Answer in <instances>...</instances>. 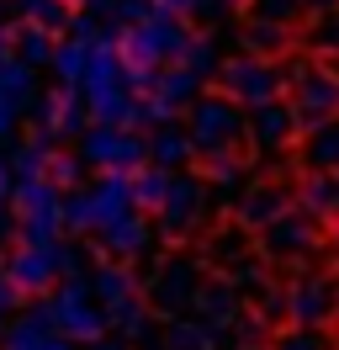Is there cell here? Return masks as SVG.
Returning <instances> with one entry per match:
<instances>
[{"label": "cell", "instance_id": "cell-1", "mask_svg": "<svg viewBox=\"0 0 339 350\" xmlns=\"http://www.w3.org/2000/svg\"><path fill=\"white\" fill-rule=\"evenodd\" d=\"M74 250L59 239H48V244H32V239H21V250L5 260V276H11V286H16V297H38V292H48V286L59 282L64 271H74Z\"/></svg>", "mask_w": 339, "mask_h": 350}, {"label": "cell", "instance_id": "cell-2", "mask_svg": "<svg viewBox=\"0 0 339 350\" xmlns=\"http://www.w3.org/2000/svg\"><path fill=\"white\" fill-rule=\"evenodd\" d=\"M11 202L21 207V239H32V244L59 239V228H64V197H59V186H53V175H16Z\"/></svg>", "mask_w": 339, "mask_h": 350}, {"label": "cell", "instance_id": "cell-3", "mask_svg": "<svg viewBox=\"0 0 339 350\" xmlns=\"http://www.w3.org/2000/svg\"><path fill=\"white\" fill-rule=\"evenodd\" d=\"M42 319L59 329L64 340H85V345H90V340H101L106 329H111V324H106V308L96 303V292H85L80 282L59 286V292L42 303Z\"/></svg>", "mask_w": 339, "mask_h": 350}, {"label": "cell", "instance_id": "cell-4", "mask_svg": "<svg viewBox=\"0 0 339 350\" xmlns=\"http://www.w3.org/2000/svg\"><path fill=\"white\" fill-rule=\"evenodd\" d=\"M144 144L122 128H90L85 133V165H96L106 175H122V170H138L144 165Z\"/></svg>", "mask_w": 339, "mask_h": 350}, {"label": "cell", "instance_id": "cell-5", "mask_svg": "<svg viewBox=\"0 0 339 350\" xmlns=\"http://www.w3.org/2000/svg\"><path fill=\"white\" fill-rule=\"evenodd\" d=\"M186 32L165 16H144V22L133 27V38H127V59L144 69V64H159V59H175V53H186Z\"/></svg>", "mask_w": 339, "mask_h": 350}, {"label": "cell", "instance_id": "cell-6", "mask_svg": "<svg viewBox=\"0 0 339 350\" xmlns=\"http://www.w3.org/2000/svg\"><path fill=\"white\" fill-rule=\"evenodd\" d=\"M233 138H239L233 101H196V111H191V144L202 154H223Z\"/></svg>", "mask_w": 339, "mask_h": 350}, {"label": "cell", "instance_id": "cell-7", "mask_svg": "<svg viewBox=\"0 0 339 350\" xmlns=\"http://www.w3.org/2000/svg\"><path fill=\"white\" fill-rule=\"evenodd\" d=\"M202 213H207V197H202V186H196V180H170V197H165V207H159V223H165L170 239L191 234V228L202 223Z\"/></svg>", "mask_w": 339, "mask_h": 350}, {"label": "cell", "instance_id": "cell-8", "mask_svg": "<svg viewBox=\"0 0 339 350\" xmlns=\"http://www.w3.org/2000/svg\"><path fill=\"white\" fill-rule=\"evenodd\" d=\"M223 80H228V90H233V101H249V107H271L275 101V69L271 64H228L223 69Z\"/></svg>", "mask_w": 339, "mask_h": 350}, {"label": "cell", "instance_id": "cell-9", "mask_svg": "<svg viewBox=\"0 0 339 350\" xmlns=\"http://www.w3.org/2000/svg\"><path fill=\"white\" fill-rule=\"evenodd\" d=\"M5 350H74V340H64L38 308V313H27V319H16L5 329Z\"/></svg>", "mask_w": 339, "mask_h": 350}, {"label": "cell", "instance_id": "cell-10", "mask_svg": "<svg viewBox=\"0 0 339 350\" xmlns=\"http://www.w3.org/2000/svg\"><path fill=\"white\" fill-rule=\"evenodd\" d=\"M148 239H154V228L144 223V213H127V218H117L111 228H101L106 255H117V260H133V255H144Z\"/></svg>", "mask_w": 339, "mask_h": 350}, {"label": "cell", "instance_id": "cell-11", "mask_svg": "<svg viewBox=\"0 0 339 350\" xmlns=\"http://www.w3.org/2000/svg\"><path fill=\"white\" fill-rule=\"evenodd\" d=\"M90 292H96V303L106 308V313H117V308H127V303H138V282H133V271L127 265H101L96 276H90Z\"/></svg>", "mask_w": 339, "mask_h": 350}, {"label": "cell", "instance_id": "cell-12", "mask_svg": "<svg viewBox=\"0 0 339 350\" xmlns=\"http://www.w3.org/2000/svg\"><path fill=\"white\" fill-rule=\"evenodd\" d=\"M286 313H292L297 324H323V319H329V313H334V286L329 282H302L292 292V297H286Z\"/></svg>", "mask_w": 339, "mask_h": 350}, {"label": "cell", "instance_id": "cell-13", "mask_svg": "<svg viewBox=\"0 0 339 350\" xmlns=\"http://www.w3.org/2000/svg\"><path fill=\"white\" fill-rule=\"evenodd\" d=\"M196 313H202V324H212V329H223V324H233L239 319V292H233L228 282H212V286H196Z\"/></svg>", "mask_w": 339, "mask_h": 350}, {"label": "cell", "instance_id": "cell-14", "mask_svg": "<svg viewBox=\"0 0 339 350\" xmlns=\"http://www.w3.org/2000/svg\"><path fill=\"white\" fill-rule=\"evenodd\" d=\"M196 297V265L191 260H175L170 271H159V282H154V303L159 308H180Z\"/></svg>", "mask_w": 339, "mask_h": 350}, {"label": "cell", "instance_id": "cell-15", "mask_svg": "<svg viewBox=\"0 0 339 350\" xmlns=\"http://www.w3.org/2000/svg\"><path fill=\"white\" fill-rule=\"evenodd\" d=\"M27 101H32V69L16 64V59H0V111L16 117Z\"/></svg>", "mask_w": 339, "mask_h": 350}, {"label": "cell", "instance_id": "cell-16", "mask_svg": "<svg viewBox=\"0 0 339 350\" xmlns=\"http://www.w3.org/2000/svg\"><path fill=\"white\" fill-rule=\"evenodd\" d=\"M133 180V207H148V213H159L170 197V180L175 175L165 170V165H154V170H138V175H127Z\"/></svg>", "mask_w": 339, "mask_h": 350}, {"label": "cell", "instance_id": "cell-17", "mask_svg": "<svg viewBox=\"0 0 339 350\" xmlns=\"http://www.w3.org/2000/svg\"><path fill=\"white\" fill-rule=\"evenodd\" d=\"M292 128H297V111H286V107H260L254 111V144H265V149L286 144Z\"/></svg>", "mask_w": 339, "mask_h": 350}, {"label": "cell", "instance_id": "cell-18", "mask_svg": "<svg viewBox=\"0 0 339 350\" xmlns=\"http://www.w3.org/2000/svg\"><path fill=\"white\" fill-rule=\"evenodd\" d=\"M239 218H244V228H271L275 218H286V197L281 191H249Z\"/></svg>", "mask_w": 339, "mask_h": 350}, {"label": "cell", "instance_id": "cell-19", "mask_svg": "<svg viewBox=\"0 0 339 350\" xmlns=\"http://www.w3.org/2000/svg\"><path fill=\"white\" fill-rule=\"evenodd\" d=\"M265 244H271V255H292V250H308L313 234H308V223H297V218H275L265 228Z\"/></svg>", "mask_w": 339, "mask_h": 350}, {"label": "cell", "instance_id": "cell-20", "mask_svg": "<svg viewBox=\"0 0 339 350\" xmlns=\"http://www.w3.org/2000/svg\"><path fill=\"white\" fill-rule=\"evenodd\" d=\"M90 48H96V43H85V38H74V43L53 48V69H59V80H64V85H80V80H85Z\"/></svg>", "mask_w": 339, "mask_h": 350}, {"label": "cell", "instance_id": "cell-21", "mask_svg": "<svg viewBox=\"0 0 339 350\" xmlns=\"http://www.w3.org/2000/svg\"><path fill=\"white\" fill-rule=\"evenodd\" d=\"M80 128V107H74V96H48V107H42V138H53V133H74Z\"/></svg>", "mask_w": 339, "mask_h": 350}, {"label": "cell", "instance_id": "cell-22", "mask_svg": "<svg viewBox=\"0 0 339 350\" xmlns=\"http://www.w3.org/2000/svg\"><path fill=\"white\" fill-rule=\"evenodd\" d=\"M170 350H217L212 324H170Z\"/></svg>", "mask_w": 339, "mask_h": 350}, {"label": "cell", "instance_id": "cell-23", "mask_svg": "<svg viewBox=\"0 0 339 350\" xmlns=\"http://www.w3.org/2000/svg\"><path fill=\"white\" fill-rule=\"evenodd\" d=\"M191 149H196V144H191V133H159V138H154V144H148V154H154V159H159V165H180V159H191Z\"/></svg>", "mask_w": 339, "mask_h": 350}, {"label": "cell", "instance_id": "cell-24", "mask_svg": "<svg viewBox=\"0 0 339 350\" xmlns=\"http://www.w3.org/2000/svg\"><path fill=\"white\" fill-rule=\"evenodd\" d=\"M334 101H339V85H329V80H308V85H302V107H297V117H323Z\"/></svg>", "mask_w": 339, "mask_h": 350}, {"label": "cell", "instance_id": "cell-25", "mask_svg": "<svg viewBox=\"0 0 339 350\" xmlns=\"http://www.w3.org/2000/svg\"><path fill=\"white\" fill-rule=\"evenodd\" d=\"M27 16H32L38 27H64L69 11H64V0H27Z\"/></svg>", "mask_w": 339, "mask_h": 350}, {"label": "cell", "instance_id": "cell-26", "mask_svg": "<svg viewBox=\"0 0 339 350\" xmlns=\"http://www.w3.org/2000/svg\"><path fill=\"white\" fill-rule=\"evenodd\" d=\"M308 159H313L318 170H323V165H339V128L318 133V144H313V154H308Z\"/></svg>", "mask_w": 339, "mask_h": 350}, {"label": "cell", "instance_id": "cell-27", "mask_svg": "<svg viewBox=\"0 0 339 350\" xmlns=\"http://www.w3.org/2000/svg\"><path fill=\"white\" fill-rule=\"evenodd\" d=\"M275 350H323V334H318V329H292V334H281V345Z\"/></svg>", "mask_w": 339, "mask_h": 350}, {"label": "cell", "instance_id": "cell-28", "mask_svg": "<svg viewBox=\"0 0 339 350\" xmlns=\"http://www.w3.org/2000/svg\"><path fill=\"white\" fill-rule=\"evenodd\" d=\"M254 11H260V16H271V22H286V16L297 11V0H260Z\"/></svg>", "mask_w": 339, "mask_h": 350}, {"label": "cell", "instance_id": "cell-29", "mask_svg": "<svg viewBox=\"0 0 339 350\" xmlns=\"http://www.w3.org/2000/svg\"><path fill=\"white\" fill-rule=\"evenodd\" d=\"M11 191H16V175L0 165V223H5V202H11Z\"/></svg>", "mask_w": 339, "mask_h": 350}, {"label": "cell", "instance_id": "cell-30", "mask_svg": "<svg viewBox=\"0 0 339 350\" xmlns=\"http://www.w3.org/2000/svg\"><path fill=\"white\" fill-rule=\"evenodd\" d=\"M16 303V286H11V276H5V265H0V313Z\"/></svg>", "mask_w": 339, "mask_h": 350}, {"label": "cell", "instance_id": "cell-31", "mask_svg": "<svg viewBox=\"0 0 339 350\" xmlns=\"http://www.w3.org/2000/svg\"><path fill=\"white\" fill-rule=\"evenodd\" d=\"M90 350H127V345H122V340H106V334H101V340H90Z\"/></svg>", "mask_w": 339, "mask_h": 350}, {"label": "cell", "instance_id": "cell-32", "mask_svg": "<svg viewBox=\"0 0 339 350\" xmlns=\"http://www.w3.org/2000/svg\"><path fill=\"white\" fill-rule=\"evenodd\" d=\"M233 350H260V345H254V340H239V345H233Z\"/></svg>", "mask_w": 339, "mask_h": 350}, {"label": "cell", "instance_id": "cell-33", "mask_svg": "<svg viewBox=\"0 0 339 350\" xmlns=\"http://www.w3.org/2000/svg\"><path fill=\"white\" fill-rule=\"evenodd\" d=\"M0 340H5V313H0Z\"/></svg>", "mask_w": 339, "mask_h": 350}, {"label": "cell", "instance_id": "cell-34", "mask_svg": "<svg viewBox=\"0 0 339 350\" xmlns=\"http://www.w3.org/2000/svg\"><path fill=\"white\" fill-rule=\"evenodd\" d=\"M334 191H339V170H334Z\"/></svg>", "mask_w": 339, "mask_h": 350}]
</instances>
